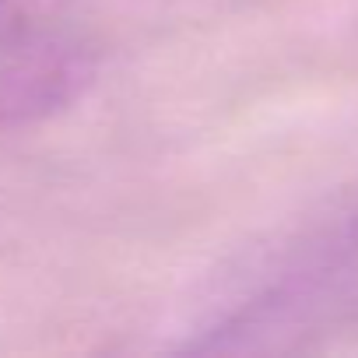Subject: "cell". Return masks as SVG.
I'll list each match as a JSON object with an SVG mask.
<instances>
[{
  "label": "cell",
  "mask_w": 358,
  "mask_h": 358,
  "mask_svg": "<svg viewBox=\"0 0 358 358\" xmlns=\"http://www.w3.org/2000/svg\"><path fill=\"white\" fill-rule=\"evenodd\" d=\"M95 78V57L71 32L32 15H0V127L67 109Z\"/></svg>",
  "instance_id": "obj_1"
}]
</instances>
